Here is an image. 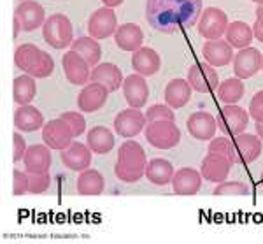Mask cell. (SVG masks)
Returning <instances> with one entry per match:
<instances>
[{
	"mask_svg": "<svg viewBox=\"0 0 263 244\" xmlns=\"http://www.w3.org/2000/svg\"><path fill=\"white\" fill-rule=\"evenodd\" d=\"M261 186H263V172H261Z\"/></svg>",
	"mask_w": 263,
	"mask_h": 244,
	"instance_id": "cell-51",
	"label": "cell"
},
{
	"mask_svg": "<svg viewBox=\"0 0 263 244\" xmlns=\"http://www.w3.org/2000/svg\"><path fill=\"white\" fill-rule=\"evenodd\" d=\"M25 170L28 174H44L49 172L51 167V148L46 144H33L28 146L23 158Z\"/></svg>",
	"mask_w": 263,
	"mask_h": 244,
	"instance_id": "cell-20",
	"label": "cell"
},
{
	"mask_svg": "<svg viewBox=\"0 0 263 244\" xmlns=\"http://www.w3.org/2000/svg\"><path fill=\"white\" fill-rule=\"evenodd\" d=\"M188 83L198 93H211L219 86V76L207 62L193 63L188 71Z\"/></svg>",
	"mask_w": 263,
	"mask_h": 244,
	"instance_id": "cell-8",
	"label": "cell"
},
{
	"mask_svg": "<svg viewBox=\"0 0 263 244\" xmlns=\"http://www.w3.org/2000/svg\"><path fill=\"white\" fill-rule=\"evenodd\" d=\"M202 57L213 67H224L233 62V48L223 39L207 41L202 48Z\"/></svg>",
	"mask_w": 263,
	"mask_h": 244,
	"instance_id": "cell-22",
	"label": "cell"
},
{
	"mask_svg": "<svg viewBox=\"0 0 263 244\" xmlns=\"http://www.w3.org/2000/svg\"><path fill=\"white\" fill-rule=\"evenodd\" d=\"M209 153H216V155H221L224 158L232 162V164H237L239 162V155H237V149L233 141H230L228 137H214L209 144Z\"/></svg>",
	"mask_w": 263,
	"mask_h": 244,
	"instance_id": "cell-36",
	"label": "cell"
},
{
	"mask_svg": "<svg viewBox=\"0 0 263 244\" xmlns=\"http://www.w3.org/2000/svg\"><path fill=\"white\" fill-rule=\"evenodd\" d=\"M88 146L95 155H107L114 148V134L107 127H93L86 135Z\"/></svg>",
	"mask_w": 263,
	"mask_h": 244,
	"instance_id": "cell-29",
	"label": "cell"
},
{
	"mask_svg": "<svg viewBox=\"0 0 263 244\" xmlns=\"http://www.w3.org/2000/svg\"><path fill=\"white\" fill-rule=\"evenodd\" d=\"M53 71H54L53 58H51L49 53L42 51L39 62H37V65L33 67V71L30 72V76H33V78H39V79H44V78H48V76L53 74Z\"/></svg>",
	"mask_w": 263,
	"mask_h": 244,
	"instance_id": "cell-39",
	"label": "cell"
},
{
	"mask_svg": "<svg viewBox=\"0 0 263 244\" xmlns=\"http://www.w3.org/2000/svg\"><path fill=\"white\" fill-rule=\"evenodd\" d=\"M254 33H253V27H249L244 21H233V23H228V28L224 32V41L232 46V48L237 49H244L251 44Z\"/></svg>",
	"mask_w": 263,
	"mask_h": 244,
	"instance_id": "cell-30",
	"label": "cell"
},
{
	"mask_svg": "<svg viewBox=\"0 0 263 244\" xmlns=\"http://www.w3.org/2000/svg\"><path fill=\"white\" fill-rule=\"evenodd\" d=\"M41 53L42 49H39L37 46L33 44H21L16 48V53H14V63L20 71H23L25 74H30L33 71V67L37 65L41 58Z\"/></svg>",
	"mask_w": 263,
	"mask_h": 244,
	"instance_id": "cell-34",
	"label": "cell"
},
{
	"mask_svg": "<svg viewBox=\"0 0 263 244\" xmlns=\"http://www.w3.org/2000/svg\"><path fill=\"white\" fill-rule=\"evenodd\" d=\"M202 186V174L198 170L192 169V167H182V169L176 170L172 178V188L174 194L177 195H195L198 194Z\"/></svg>",
	"mask_w": 263,
	"mask_h": 244,
	"instance_id": "cell-19",
	"label": "cell"
},
{
	"mask_svg": "<svg viewBox=\"0 0 263 244\" xmlns=\"http://www.w3.org/2000/svg\"><path fill=\"white\" fill-rule=\"evenodd\" d=\"M123 95H125L130 108L135 109L144 108L147 98H149V88H147L144 76L137 74V72L126 76L125 81H123Z\"/></svg>",
	"mask_w": 263,
	"mask_h": 244,
	"instance_id": "cell-15",
	"label": "cell"
},
{
	"mask_svg": "<svg viewBox=\"0 0 263 244\" xmlns=\"http://www.w3.org/2000/svg\"><path fill=\"white\" fill-rule=\"evenodd\" d=\"M218 128L227 135H239L248 128L249 125V113H246V109L239 108L235 104H227L219 111L218 118Z\"/></svg>",
	"mask_w": 263,
	"mask_h": 244,
	"instance_id": "cell-6",
	"label": "cell"
},
{
	"mask_svg": "<svg viewBox=\"0 0 263 244\" xmlns=\"http://www.w3.org/2000/svg\"><path fill=\"white\" fill-rule=\"evenodd\" d=\"M109 90L100 83H88L84 84L81 93L78 95V108L81 113H95L100 108H104L109 97Z\"/></svg>",
	"mask_w": 263,
	"mask_h": 244,
	"instance_id": "cell-14",
	"label": "cell"
},
{
	"mask_svg": "<svg viewBox=\"0 0 263 244\" xmlns=\"http://www.w3.org/2000/svg\"><path fill=\"white\" fill-rule=\"evenodd\" d=\"M228 28V14L218 7H207L198 20V33L205 41L221 39Z\"/></svg>",
	"mask_w": 263,
	"mask_h": 244,
	"instance_id": "cell-5",
	"label": "cell"
},
{
	"mask_svg": "<svg viewBox=\"0 0 263 244\" xmlns=\"http://www.w3.org/2000/svg\"><path fill=\"white\" fill-rule=\"evenodd\" d=\"M132 67H134V71L137 74L144 76V78L146 76H155L162 67V60H160V55L153 48L142 46V48L132 53Z\"/></svg>",
	"mask_w": 263,
	"mask_h": 244,
	"instance_id": "cell-21",
	"label": "cell"
},
{
	"mask_svg": "<svg viewBox=\"0 0 263 244\" xmlns=\"http://www.w3.org/2000/svg\"><path fill=\"white\" fill-rule=\"evenodd\" d=\"M102 2H104V6H105V7H111V9H114V7L121 6L123 0H102Z\"/></svg>",
	"mask_w": 263,
	"mask_h": 244,
	"instance_id": "cell-46",
	"label": "cell"
},
{
	"mask_svg": "<svg viewBox=\"0 0 263 244\" xmlns=\"http://www.w3.org/2000/svg\"><path fill=\"white\" fill-rule=\"evenodd\" d=\"M62 119H65L69 123V127L72 128V134L74 137H79L81 134H84L86 130V119H84L83 113H74V111H67V113L60 114Z\"/></svg>",
	"mask_w": 263,
	"mask_h": 244,
	"instance_id": "cell-40",
	"label": "cell"
},
{
	"mask_svg": "<svg viewBox=\"0 0 263 244\" xmlns=\"http://www.w3.org/2000/svg\"><path fill=\"white\" fill-rule=\"evenodd\" d=\"M261 68H263V55H261Z\"/></svg>",
	"mask_w": 263,
	"mask_h": 244,
	"instance_id": "cell-50",
	"label": "cell"
},
{
	"mask_svg": "<svg viewBox=\"0 0 263 244\" xmlns=\"http://www.w3.org/2000/svg\"><path fill=\"white\" fill-rule=\"evenodd\" d=\"M254 4H258V6H260V4H263V0H253Z\"/></svg>",
	"mask_w": 263,
	"mask_h": 244,
	"instance_id": "cell-49",
	"label": "cell"
},
{
	"mask_svg": "<svg viewBox=\"0 0 263 244\" xmlns=\"http://www.w3.org/2000/svg\"><path fill=\"white\" fill-rule=\"evenodd\" d=\"M62 67H63V74H65V78L70 84L81 86V84H86L88 81H90V76H91L90 63H88L79 53H76V51L70 49L63 55Z\"/></svg>",
	"mask_w": 263,
	"mask_h": 244,
	"instance_id": "cell-10",
	"label": "cell"
},
{
	"mask_svg": "<svg viewBox=\"0 0 263 244\" xmlns=\"http://www.w3.org/2000/svg\"><path fill=\"white\" fill-rule=\"evenodd\" d=\"M14 127L20 132H35L44 127V116L39 109L30 104L20 106L14 113Z\"/></svg>",
	"mask_w": 263,
	"mask_h": 244,
	"instance_id": "cell-26",
	"label": "cell"
},
{
	"mask_svg": "<svg viewBox=\"0 0 263 244\" xmlns=\"http://www.w3.org/2000/svg\"><path fill=\"white\" fill-rule=\"evenodd\" d=\"M254 127H256V135L263 141V121H256Z\"/></svg>",
	"mask_w": 263,
	"mask_h": 244,
	"instance_id": "cell-47",
	"label": "cell"
},
{
	"mask_svg": "<svg viewBox=\"0 0 263 244\" xmlns=\"http://www.w3.org/2000/svg\"><path fill=\"white\" fill-rule=\"evenodd\" d=\"M214 195H249V188L242 181H221L213 191Z\"/></svg>",
	"mask_w": 263,
	"mask_h": 244,
	"instance_id": "cell-38",
	"label": "cell"
},
{
	"mask_svg": "<svg viewBox=\"0 0 263 244\" xmlns=\"http://www.w3.org/2000/svg\"><path fill=\"white\" fill-rule=\"evenodd\" d=\"M218 97L224 104H237L244 97V83L239 78H230L218 86Z\"/></svg>",
	"mask_w": 263,
	"mask_h": 244,
	"instance_id": "cell-35",
	"label": "cell"
},
{
	"mask_svg": "<svg viewBox=\"0 0 263 244\" xmlns=\"http://www.w3.org/2000/svg\"><path fill=\"white\" fill-rule=\"evenodd\" d=\"M72 139H74L72 128L69 127V123L62 118L51 119V121L44 123V127H42V141H44L46 146H49L51 149L62 151V149L70 146Z\"/></svg>",
	"mask_w": 263,
	"mask_h": 244,
	"instance_id": "cell-7",
	"label": "cell"
},
{
	"mask_svg": "<svg viewBox=\"0 0 263 244\" xmlns=\"http://www.w3.org/2000/svg\"><path fill=\"white\" fill-rule=\"evenodd\" d=\"M118 28V18L116 12L111 7H100L97 9L88 20V32L90 37L100 41V39H107V37L114 36Z\"/></svg>",
	"mask_w": 263,
	"mask_h": 244,
	"instance_id": "cell-9",
	"label": "cell"
},
{
	"mask_svg": "<svg viewBox=\"0 0 263 244\" xmlns=\"http://www.w3.org/2000/svg\"><path fill=\"white\" fill-rule=\"evenodd\" d=\"M21 2H25V0H21Z\"/></svg>",
	"mask_w": 263,
	"mask_h": 244,
	"instance_id": "cell-52",
	"label": "cell"
},
{
	"mask_svg": "<svg viewBox=\"0 0 263 244\" xmlns=\"http://www.w3.org/2000/svg\"><path fill=\"white\" fill-rule=\"evenodd\" d=\"M256 20L263 23V4H260V6L256 7Z\"/></svg>",
	"mask_w": 263,
	"mask_h": 244,
	"instance_id": "cell-48",
	"label": "cell"
},
{
	"mask_svg": "<svg viewBox=\"0 0 263 244\" xmlns=\"http://www.w3.org/2000/svg\"><path fill=\"white\" fill-rule=\"evenodd\" d=\"M253 33H254V37H256L258 41L263 42V23L261 21H254V25H253Z\"/></svg>",
	"mask_w": 263,
	"mask_h": 244,
	"instance_id": "cell-45",
	"label": "cell"
},
{
	"mask_svg": "<svg viewBox=\"0 0 263 244\" xmlns=\"http://www.w3.org/2000/svg\"><path fill=\"white\" fill-rule=\"evenodd\" d=\"M202 14V0H147L146 20L156 32L174 33L192 28Z\"/></svg>",
	"mask_w": 263,
	"mask_h": 244,
	"instance_id": "cell-1",
	"label": "cell"
},
{
	"mask_svg": "<svg viewBox=\"0 0 263 244\" xmlns=\"http://www.w3.org/2000/svg\"><path fill=\"white\" fill-rule=\"evenodd\" d=\"M14 18L20 21L23 32H33L39 27H42L46 21L44 7L35 0H25L21 2L14 11Z\"/></svg>",
	"mask_w": 263,
	"mask_h": 244,
	"instance_id": "cell-12",
	"label": "cell"
},
{
	"mask_svg": "<svg viewBox=\"0 0 263 244\" xmlns=\"http://www.w3.org/2000/svg\"><path fill=\"white\" fill-rule=\"evenodd\" d=\"M49 185H51L49 172H44V174H30V185H28V194L41 195V194H44V191H48Z\"/></svg>",
	"mask_w": 263,
	"mask_h": 244,
	"instance_id": "cell-41",
	"label": "cell"
},
{
	"mask_svg": "<svg viewBox=\"0 0 263 244\" xmlns=\"http://www.w3.org/2000/svg\"><path fill=\"white\" fill-rule=\"evenodd\" d=\"M232 165L233 164L228 158L216 155V153H209V155L202 160L200 174L203 179H207V181H211V183H221L228 178Z\"/></svg>",
	"mask_w": 263,
	"mask_h": 244,
	"instance_id": "cell-17",
	"label": "cell"
},
{
	"mask_svg": "<svg viewBox=\"0 0 263 244\" xmlns=\"http://www.w3.org/2000/svg\"><path fill=\"white\" fill-rule=\"evenodd\" d=\"M146 119L147 123H153V121H174L176 119V114L171 106H165V104H155L151 106L149 109L146 111Z\"/></svg>",
	"mask_w": 263,
	"mask_h": 244,
	"instance_id": "cell-37",
	"label": "cell"
},
{
	"mask_svg": "<svg viewBox=\"0 0 263 244\" xmlns=\"http://www.w3.org/2000/svg\"><path fill=\"white\" fill-rule=\"evenodd\" d=\"M28 185H30V174L27 170H14L12 172V194L16 197L28 194Z\"/></svg>",
	"mask_w": 263,
	"mask_h": 244,
	"instance_id": "cell-42",
	"label": "cell"
},
{
	"mask_svg": "<svg viewBox=\"0 0 263 244\" xmlns=\"http://www.w3.org/2000/svg\"><path fill=\"white\" fill-rule=\"evenodd\" d=\"M186 127H188L190 135L197 141H209L213 139L216 130H218V121L213 114L205 113V111H198L188 118Z\"/></svg>",
	"mask_w": 263,
	"mask_h": 244,
	"instance_id": "cell-18",
	"label": "cell"
},
{
	"mask_svg": "<svg viewBox=\"0 0 263 244\" xmlns=\"http://www.w3.org/2000/svg\"><path fill=\"white\" fill-rule=\"evenodd\" d=\"M174 172L176 170H174L172 164L165 158H153L146 165V178L156 186H165L172 183Z\"/></svg>",
	"mask_w": 263,
	"mask_h": 244,
	"instance_id": "cell-28",
	"label": "cell"
},
{
	"mask_svg": "<svg viewBox=\"0 0 263 244\" xmlns=\"http://www.w3.org/2000/svg\"><path fill=\"white\" fill-rule=\"evenodd\" d=\"M114 42L123 51L134 53L139 48H142L144 42V32L139 25L135 23H123L121 27L116 28L114 32Z\"/></svg>",
	"mask_w": 263,
	"mask_h": 244,
	"instance_id": "cell-23",
	"label": "cell"
},
{
	"mask_svg": "<svg viewBox=\"0 0 263 244\" xmlns=\"http://www.w3.org/2000/svg\"><path fill=\"white\" fill-rule=\"evenodd\" d=\"M37 95V86H35V78L30 74L18 76L12 83V98L16 104L27 106L35 98Z\"/></svg>",
	"mask_w": 263,
	"mask_h": 244,
	"instance_id": "cell-32",
	"label": "cell"
},
{
	"mask_svg": "<svg viewBox=\"0 0 263 244\" xmlns=\"http://www.w3.org/2000/svg\"><path fill=\"white\" fill-rule=\"evenodd\" d=\"M146 151L137 141H125L118 149V160L114 165L116 178L123 183H137L146 174Z\"/></svg>",
	"mask_w": 263,
	"mask_h": 244,
	"instance_id": "cell-2",
	"label": "cell"
},
{
	"mask_svg": "<svg viewBox=\"0 0 263 244\" xmlns=\"http://www.w3.org/2000/svg\"><path fill=\"white\" fill-rule=\"evenodd\" d=\"M90 81L104 84L109 92H116V90H120L123 86V74L118 65H114L111 62H105L93 67Z\"/></svg>",
	"mask_w": 263,
	"mask_h": 244,
	"instance_id": "cell-24",
	"label": "cell"
},
{
	"mask_svg": "<svg viewBox=\"0 0 263 244\" xmlns=\"http://www.w3.org/2000/svg\"><path fill=\"white\" fill-rule=\"evenodd\" d=\"M78 191L84 197H91V195H100L105 188L104 176L95 169H86L81 170L78 176Z\"/></svg>",
	"mask_w": 263,
	"mask_h": 244,
	"instance_id": "cell-31",
	"label": "cell"
},
{
	"mask_svg": "<svg viewBox=\"0 0 263 244\" xmlns=\"http://www.w3.org/2000/svg\"><path fill=\"white\" fill-rule=\"evenodd\" d=\"M261 71V53L256 48L239 49V53L233 57V72L239 79H249Z\"/></svg>",
	"mask_w": 263,
	"mask_h": 244,
	"instance_id": "cell-13",
	"label": "cell"
},
{
	"mask_svg": "<svg viewBox=\"0 0 263 244\" xmlns=\"http://www.w3.org/2000/svg\"><path fill=\"white\" fill-rule=\"evenodd\" d=\"M42 37L54 49H65L74 41V28L65 14H53L42 25Z\"/></svg>",
	"mask_w": 263,
	"mask_h": 244,
	"instance_id": "cell-3",
	"label": "cell"
},
{
	"mask_svg": "<svg viewBox=\"0 0 263 244\" xmlns=\"http://www.w3.org/2000/svg\"><path fill=\"white\" fill-rule=\"evenodd\" d=\"M146 141L156 149H172L181 143V130L174 121H153L144 128Z\"/></svg>",
	"mask_w": 263,
	"mask_h": 244,
	"instance_id": "cell-4",
	"label": "cell"
},
{
	"mask_svg": "<svg viewBox=\"0 0 263 244\" xmlns=\"http://www.w3.org/2000/svg\"><path fill=\"white\" fill-rule=\"evenodd\" d=\"M249 116L254 121H263V90L258 92L256 95L251 98V104H249Z\"/></svg>",
	"mask_w": 263,
	"mask_h": 244,
	"instance_id": "cell-44",
	"label": "cell"
},
{
	"mask_svg": "<svg viewBox=\"0 0 263 244\" xmlns=\"http://www.w3.org/2000/svg\"><path fill=\"white\" fill-rule=\"evenodd\" d=\"M192 90L193 88L188 83V79H172L165 86V102L172 109L184 108L192 98Z\"/></svg>",
	"mask_w": 263,
	"mask_h": 244,
	"instance_id": "cell-27",
	"label": "cell"
},
{
	"mask_svg": "<svg viewBox=\"0 0 263 244\" xmlns=\"http://www.w3.org/2000/svg\"><path fill=\"white\" fill-rule=\"evenodd\" d=\"M233 144H235L237 155H239V162H244V164H253L261 155L263 141L258 135L244 134L242 132V134L235 135Z\"/></svg>",
	"mask_w": 263,
	"mask_h": 244,
	"instance_id": "cell-25",
	"label": "cell"
},
{
	"mask_svg": "<svg viewBox=\"0 0 263 244\" xmlns=\"http://www.w3.org/2000/svg\"><path fill=\"white\" fill-rule=\"evenodd\" d=\"M70 49L79 53L81 57L90 63V67H97L100 63L102 58V48L93 37H78L76 41H72Z\"/></svg>",
	"mask_w": 263,
	"mask_h": 244,
	"instance_id": "cell-33",
	"label": "cell"
},
{
	"mask_svg": "<svg viewBox=\"0 0 263 244\" xmlns=\"http://www.w3.org/2000/svg\"><path fill=\"white\" fill-rule=\"evenodd\" d=\"M91 149L90 146H84L81 143H74L69 148L62 149L60 151V158L62 164L70 170H76V172H81V170L90 169L91 164Z\"/></svg>",
	"mask_w": 263,
	"mask_h": 244,
	"instance_id": "cell-16",
	"label": "cell"
},
{
	"mask_svg": "<svg viewBox=\"0 0 263 244\" xmlns=\"http://www.w3.org/2000/svg\"><path fill=\"white\" fill-rule=\"evenodd\" d=\"M27 143H25L23 135L20 134V132H16L14 135H12V160L14 162H20L25 158V153H27Z\"/></svg>",
	"mask_w": 263,
	"mask_h": 244,
	"instance_id": "cell-43",
	"label": "cell"
},
{
	"mask_svg": "<svg viewBox=\"0 0 263 244\" xmlns=\"http://www.w3.org/2000/svg\"><path fill=\"white\" fill-rule=\"evenodd\" d=\"M146 125H147L146 114L135 108L123 109L121 113H118L116 118H114V130H116V134H120L121 137H126V139H132V137L139 135L144 128H146Z\"/></svg>",
	"mask_w": 263,
	"mask_h": 244,
	"instance_id": "cell-11",
	"label": "cell"
}]
</instances>
